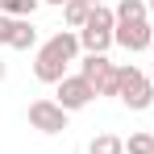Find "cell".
Listing matches in <instances>:
<instances>
[{
	"label": "cell",
	"mask_w": 154,
	"mask_h": 154,
	"mask_svg": "<svg viewBox=\"0 0 154 154\" xmlns=\"http://www.w3.org/2000/svg\"><path fill=\"white\" fill-rule=\"evenodd\" d=\"M79 50H83V46H79V33L58 29L50 42L38 50V58H33V75L42 79V83H63V79H67V63H75Z\"/></svg>",
	"instance_id": "obj_1"
},
{
	"label": "cell",
	"mask_w": 154,
	"mask_h": 154,
	"mask_svg": "<svg viewBox=\"0 0 154 154\" xmlns=\"http://www.w3.org/2000/svg\"><path fill=\"white\" fill-rule=\"evenodd\" d=\"M117 75H121V83H117V100L125 104V108H133V112H146L154 104V83L146 71H137V67H117Z\"/></svg>",
	"instance_id": "obj_2"
},
{
	"label": "cell",
	"mask_w": 154,
	"mask_h": 154,
	"mask_svg": "<svg viewBox=\"0 0 154 154\" xmlns=\"http://www.w3.org/2000/svg\"><path fill=\"white\" fill-rule=\"evenodd\" d=\"M79 75H83L92 88H96V96H117V83H121V75H117V67H112L104 54H88V58L79 63Z\"/></svg>",
	"instance_id": "obj_3"
},
{
	"label": "cell",
	"mask_w": 154,
	"mask_h": 154,
	"mask_svg": "<svg viewBox=\"0 0 154 154\" xmlns=\"http://www.w3.org/2000/svg\"><path fill=\"white\" fill-rule=\"evenodd\" d=\"M54 100H58V108H67V112H79V108H88V104L96 100V88L83 75H67L58 83V96Z\"/></svg>",
	"instance_id": "obj_4"
},
{
	"label": "cell",
	"mask_w": 154,
	"mask_h": 154,
	"mask_svg": "<svg viewBox=\"0 0 154 154\" xmlns=\"http://www.w3.org/2000/svg\"><path fill=\"white\" fill-rule=\"evenodd\" d=\"M29 125L42 133H63L67 129V108H58V100H33L29 104Z\"/></svg>",
	"instance_id": "obj_5"
},
{
	"label": "cell",
	"mask_w": 154,
	"mask_h": 154,
	"mask_svg": "<svg viewBox=\"0 0 154 154\" xmlns=\"http://www.w3.org/2000/svg\"><path fill=\"white\" fill-rule=\"evenodd\" d=\"M112 38H117V46H125L129 54H137V50H150L154 29H150V21H129V25L112 29Z\"/></svg>",
	"instance_id": "obj_6"
},
{
	"label": "cell",
	"mask_w": 154,
	"mask_h": 154,
	"mask_svg": "<svg viewBox=\"0 0 154 154\" xmlns=\"http://www.w3.org/2000/svg\"><path fill=\"white\" fill-rule=\"evenodd\" d=\"M112 42H117V38H112V29H92V25L79 29V46H83L88 54H104Z\"/></svg>",
	"instance_id": "obj_7"
},
{
	"label": "cell",
	"mask_w": 154,
	"mask_h": 154,
	"mask_svg": "<svg viewBox=\"0 0 154 154\" xmlns=\"http://www.w3.org/2000/svg\"><path fill=\"white\" fill-rule=\"evenodd\" d=\"M112 13H117V25H129V21H146L150 4H146V0H121Z\"/></svg>",
	"instance_id": "obj_8"
},
{
	"label": "cell",
	"mask_w": 154,
	"mask_h": 154,
	"mask_svg": "<svg viewBox=\"0 0 154 154\" xmlns=\"http://www.w3.org/2000/svg\"><path fill=\"white\" fill-rule=\"evenodd\" d=\"M63 17H67L71 29H83L88 17H92V4H88V0H67V4H63Z\"/></svg>",
	"instance_id": "obj_9"
},
{
	"label": "cell",
	"mask_w": 154,
	"mask_h": 154,
	"mask_svg": "<svg viewBox=\"0 0 154 154\" xmlns=\"http://www.w3.org/2000/svg\"><path fill=\"white\" fill-rule=\"evenodd\" d=\"M88 154H125V137H117V133H96L92 146H88Z\"/></svg>",
	"instance_id": "obj_10"
},
{
	"label": "cell",
	"mask_w": 154,
	"mask_h": 154,
	"mask_svg": "<svg viewBox=\"0 0 154 154\" xmlns=\"http://www.w3.org/2000/svg\"><path fill=\"white\" fill-rule=\"evenodd\" d=\"M42 0H0V13L4 17H17V21H25V17H33V8H38Z\"/></svg>",
	"instance_id": "obj_11"
},
{
	"label": "cell",
	"mask_w": 154,
	"mask_h": 154,
	"mask_svg": "<svg viewBox=\"0 0 154 154\" xmlns=\"http://www.w3.org/2000/svg\"><path fill=\"white\" fill-rule=\"evenodd\" d=\"M88 25H92V29H117V13H112L108 4H92V17H88Z\"/></svg>",
	"instance_id": "obj_12"
},
{
	"label": "cell",
	"mask_w": 154,
	"mask_h": 154,
	"mask_svg": "<svg viewBox=\"0 0 154 154\" xmlns=\"http://www.w3.org/2000/svg\"><path fill=\"white\" fill-rule=\"evenodd\" d=\"M33 42H38V29L29 25V17H25V21H17V33H13V50H29Z\"/></svg>",
	"instance_id": "obj_13"
},
{
	"label": "cell",
	"mask_w": 154,
	"mask_h": 154,
	"mask_svg": "<svg viewBox=\"0 0 154 154\" xmlns=\"http://www.w3.org/2000/svg\"><path fill=\"white\" fill-rule=\"evenodd\" d=\"M125 154H154V133H129Z\"/></svg>",
	"instance_id": "obj_14"
},
{
	"label": "cell",
	"mask_w": 154,
	"mask_h": 154,
	"mask_svg": "<svg viewBox=\"0 0 154 154\" xmlns=\"http://www.w3.org/2000/svg\"><path fill=\"white\" fill-rule=\"evenodd\" d=\"M13 33H17V17H0V46H13Z\"/></svg>",
	"instance_id": "obj_15"
},
{
	"label": "cell",
	"mask_w": 154,
	"mask_h": 154,
	"mask_svg": "<svg viewBox=\"0 0 154 154\" xmlns=\"http://www.w3.org/2000/svg\"><path fill=\"white\" fill-rule=\"evenodd\" d=\"M42 4H58V8H63V4H67V0H42Z\"/></svg>",
	"instance_id": "obj_16"
},
{
	"label": "cell",
	"mask_w": 154,
	"mask_h": 154,
	"mask_svg": "<svg viewBox=\"0 0 154 154\" xmlns=\"http://www.w3.org/2000/svg\"><path fill=\"white\" fill-rule=\"evenodd\" d=\"M88 4H104V0H88Z\"/></svg>",
	"instance_id": "obj_17"
},
{
	"label": "cell",
	"mask_w": 154,
	"mask_h": 154,
	"mask_svg": "<svg viewBox=\"0 0 154 154\" xmlns=\"http://www.w3.org/2000/svg\"><path fill=\"white\" fill-rule=\"evenodd\" d=\"M0 79H4V63H0Z\"/></svg>",
	"instance_id": "obj_18"
},
{
	"label": "cell",
	"mask_w": 154,
	"mask_h": 154,
	"mask_svg": "<svg viewBox=\"0 0 154 154\" xmlns=\"http://www.w3.org/2000/svg\"><path fill=\"white\" fill-rule=\"evenodd\" d=\"M150 17H154V0H150Z\"/></svg>",
	"instance_id": "obj_19"
},
{
	"label": "cell",
	"mask_w": 154,
	"mask_h": 154,
	"mask_svg": "<svg viewBox=\"0 0 154 154\" xmlns=\"http://www.w3.org/2000/svg\"><path fill=\"white\" fill-rule=\"evenodd\" d=\"M150 83H154V71H150Z\"/></svg>",
	"instance_id": "obj_20"
},
{
	"label": "cell",
	"mask_w": 154,
	"mask_h": 154,
	"mask_svg": "<svg viewBox=\"0 0 154 154\" xmlns=\"http://www.w3.org/2000/svg\"><path fill=\"white\" fill-rule=\"evenodd\" d=\"M150 54H154V42H150Z\"/></svg>",
	"instance_id": "obj_21"
}]
</instances>
